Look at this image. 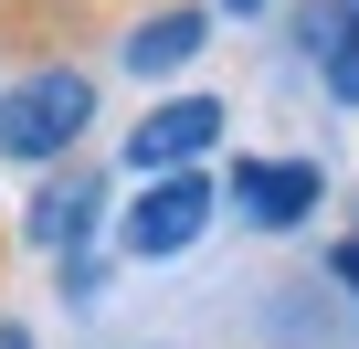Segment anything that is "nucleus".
<instances>
[{
	"label": "nucleus",
	"instance_id": "obj_11",
	"mask_svg": "<svg viewBox=\"0 0 359 349\" xmlns=\"http://www.w3.org/2000/svg\"><path fill=\"white\" fill-rule=\"evenodd\" d=\"M0 349H43V338H32V317H0Z\"/></svg>",
	"mask_w": 359,
	"mask_h": 349
},
{
	"label": "nucleus",
	"instance_id": "obj_7",
	"mask_svg": "<svg viewBox=\"0 0 359 349\" xmlns=\"http://www.w3.org/2000/svg\"><path fill=\"white\" fill-rule=\"evenodd\" d=\"M285 43L317 64V96L327 106H359V0H296Z\"/></svg>",
	"mask_w": 359,
	"mask_h": 349
},
{
	"label": "nucleus",
	"instance_id": "obj_2",
	"mask_svg": "<svg viewBox=\"0 0 359 349\" xmlns=\"http://www.w3.org/2000/svg\"><path fill=\"white\" fill-rule=\"evenodd\" d=\"M212 223H222V180H212V159H191V169H148L127 212L106 223V244H116V265H180Z\"/></svg>",
	"mask_w": 359,
	"mask_h": 349
},
{
	"label": "nucleus",
	"instance_id": "obj_8",
	"mask_svg": "<svg viewBox=\"0 0 359 349\" xmlns=\"http://www.w3.org/2000/svg\"><path fill=\"white\" fill-rule=\"evenodd\" d=\"M106 22V0H0V53H53Z\"/></svg>",
	"mask_w": 359,
	"mask_h": 349
},
{
	"label": "nucleus",
	"instance_id": "obj_1",
	"mask_svg": "<svg viewBox=\"0 0 359 349\" xmlns=\"http://www.w3.org/2000/svg\"><path fill=\"white\" fill-rule=\"evenodd\" d=\"M95 138V74L85 64H22V74H0V159L11 169H53Z\"/></svg>",
	"mask_w": 359,
	"mask_h": 349
},
{
	"label": "nucleus",
	"instance_id": "obj_3",
	"mask_svg": "<svg viewBox=\"0 0 359 349\" xmlns=\"http://www.w3.org/2000/svg\"><path fill=\"white\" fill-rule=\"evenodd\" d=\"M212 180H222V212L254 223V233H306L317 202H327V169L296 159V148H243L233 169H212Z\"/></svg>",
	"mask_w": 359,
	"mask_h": 349
},
{
	"label": "nucleus",
	"instance_id": "obj_6",
	"mask_svg": "<svg viewBox=\"0 0 359 349\" xmlns=\"http://www.w3.org/2000/svg\"><path fill=\"white\" fill-rule=\"evenodd\" d=\"M212 32H222L212 0H158V11H137V22L116 32V64H127L137 85H180V74L212 53Z\"/></svg>",
	"mask_w": 359,
	"mask_h": 349
},
{
	"label": "nucleus",
	"instance_id": "obj_12",
	"mask_svg": "<svg viewBox=\"0 0 359 349\" xmlns=\"http://www.w3.org/2000/svg\"><path fill=\"white\" fill-rule=\"evenodd\" d=\"M0 265H11V212H0Z\"/></svg>",
	"mask_w": 359,
	"mask_h": 349
},
{
	"label": "nucleus",
	"instance_id": "obj_10",
	"mask_svg": "<svg viewBox=\"0 0 359 349\" xmlns=\"http://www.w3.org/2000/svg\"><path fill=\"white\" fill-rule=\"evenodd\" d=\"M212 11H222V22H264V11H275V0H212Z\"/></svg>",
	"mask_w": 359,
	"mask_h": 349
},
{
	"label": "nucleus",
	"instance_id": "obj_9",
	"mask_svg": "<svg viewBox=\"0 0 359 349\" xmlns=\"http://www.w3.org/2000/svg\"><path fill=\"white\" fill-rule=\"evenodd\" d=\"M317 265H327V286H338V296H348V317H359V233H338Z\"/></svg>",
	"mask_w": 359,
	"mask_h": 349
},
{
	"label": "nucleus",
	"instance_id": "obj_5",
	"mask_svg": "<svg viewBox=\"0 0 359 349\" xmlns=\"http://www.w3.org/2000/svg\"><path fill=\"white\" fill-rule=\"evenodd\" d=\"M11 244H32L43 265L74 254V244H106V169L95 159H53L32 180V202H22V223H11Z\"/></svg>",
	"mask_w": 359,
	"mask_h": 349
},
{
	"label": "nucleus",
	"instance_id": "obj_4",
	"mask_svg": "<svg viewBox=\"0 0 359 349\" xmlns=\"http://www.w3.org/2000/svg\"><path fill=\"white\" fill-rule=\"evenodd\" d=\"M233 138V106L212 96V85H191V96H158L127 138H116V169L127 180H148V169H191V159H212Z\"/></svg>",
	"mask_w": 359,
	"mask_h": 349
}]
</instances>
